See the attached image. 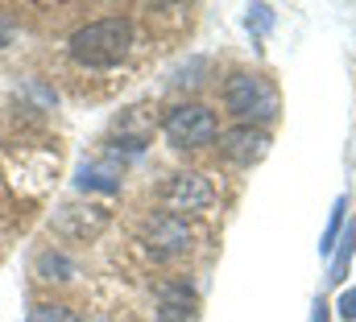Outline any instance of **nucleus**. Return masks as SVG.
Here are the masks:
<instances>
[{"mask_svg":"<svg viewBox=\"0 0 356 322\" xmlns=\"http://www.w3.org/2000/svg\"><path fill=\"white\" fill-rule=\"evenodd\" d=\"M133 50V21L129 17H99V21H88L71 33L67 42V54L88 67V71H112L129 58Z\"/></svg>","mask_w":356,"mask_h":322,"instance_id":"nucleus-1","label":"nucleus"},{"mask_svg":"<svg viewBox=\"0 0 356 322\" xmlns=\"http://www.w3.org/2000/svg\"><path fill=\"white\" fill-rule=\"evenodd\" d=\"M224 108L241 124H269L277 116V87L257 71H232L224 79Z\"/></svg>","mask_w":356,"mask_h":322,"instance_id":"nucleus-2","label":"nucleus"},{"mask_svg":"<svg viewBox=\"0 0 356 322\" xmlns=\"http://www.w3.org/2000/svg\"><path fill=\"white\" fill-rule=\"evenodd\" d=\"M162 133L175 149H207L220 137V120L207 103H175L162 116Z\"/></svg>","mask_w":356,"mask_h":322,"instance_id":"nucleus-3","label":"nucleus"},{"mask_svg":"<svg viewBox=\"0 0 356 322\" xmlns=\"http://www.w3.org/2000/svg\"><path fill=\"white\" fill-rule=\"evenodd\" d=\"M137 240L154 260H170V256H182L191 248V223L175 211H154L137 228Z\"/></svg>","mask_w":356,"mask_h":322,"instance_id":"nucleus-4","label":"nucleus"},{"mask_svg":"<svg viewBox=\"0 0 356 322\" xmlns=\"http://www.w3.org/2000/svg\"><path fill=\"white\" fill-rule=\"evenodd\" d=\"M162 198H166V207L170 211H207L211 203H216V186H211V178H203L199 169H175L166 182H162Z\"/></svg>","mask_w":356,"mask_h":322,"instance_id":"nucleus-5","label":"nucleus"},{"mask_svg":"<svg viewBox=\"0 0 356 322\" xmlns=\"http://www.w3.org/2000/svg\"><path fill=\"white\" fill-rule=\"evenodd\" d=\"M108 228V211L99 203H67L54 211V232L67 240H95Z\"/></svg>","mask_w":356,"mask_h":322,"instance_id":"nucleus-6","label":"nucleus"},{"mask_svg":"<svg viewBox=\"0 0 356 322\" xmlns=\"http://www.w3.org/2000/svg\"><path fill=\"white\" fill-rule=\"evenodd\" d=\"M220 153L236 165H253L269 153V133L257 124H236V128L220 133Z\"/></svg>","mask_w":356,"mask_h":322,"instance_id":"nucleus-7","label":"nucleus"},{"mask_svg":"<svg viewBox=\"0 0 356 322\" xmlns=\"http://www.w3.org/2000/svg\"><path fill=\"white\" fill-rule=\"evenodd\" d=\"M195 289L191 281H162L158 285V322H191L195 319Z\"/></svg>","mask_w":356,"mask_h":322,"instance_id":"nucleus-8","label":"nucleus"},{"mask_svg":"<svg viewBox=\"0 0 356 322\" xmlns=\"http://www.w3.org/2000/svg\"><path fill=\"white\" fill-rule=\"evenodd\" d=\"M120 161L112 158H95V161H83L79 173H75V186L79 190H95V194H116L120 190Z\"/></svg>","mask_w":356,"mask_h":322,"instance_id":"nucleus-9","label":"nucleus"},{"mask_svg":"<svg viewBox=\"0 0 356 322\" xmlns=\"http://www.w3.org/2000/svg\"><path fill=\"white\" fill-rule=\"evenodd\" d=\"M38 277L42 281H71L75 277V260L63 252V248H46L38 256Z\"/></svg>","mask_w":356,"mask_h":322,"instance_id":"nucleus-10","label":"nucleus"},{"mask_svg":"<svg viewBox=\"0 0 356 322\" xmlns=\"http://www.w3.org/2000/svg\"><path fill=\"white\" fill-rule=\"evenodd\" d=\"M353 244H356V223H344L340 244L332 248V252H336V256H332V273H327V281H332V285H340V281H344V273H348V264H353Z\"/></svg>","mask_w":356,"mask_h":322,"instance_id":"nucleus-11","label":"nucleus"},{"mask_svg":"<svg viewBox=\"0 0 356 322\" xmlns=\"http://www.w3.org/2000/svg\"><path fill=\"white\" fill-rule=\"evenodd\" d=\"M25 322H83V319H79V310L67 306V302H33L29 314H25Z\"/></svg>","mask_w":356,"mask_h":322,"instance_id":"nucleus-12","label":"nucleus"},{"mask_svg":"<svg viewBox=\"0 0 356 322\" xmlns=\"http://www.w3.org/2000/svg\"><path fill=\"white\" fill-rule=\"evenodd\" d=\"M344 211H348V203L336 198V203H332V215H327V228H323V236H319V252H323V256H332V248H336L340 232H344Z\"/></svg>","mask_w":356,"mask_h":322,"instance_id":"nucleus-13","label":"nucleus"},{"mask_svg":"<svg viewBox=\"0 0 356 322\" xmlns=\"http://www.w3.org/2000/svg\"><path fill=\"white\" fill-rule=\"evenodd\" d=\"M336 314H340L344 322H356V285L340 294V302H336Z\"/></svg>","mask_w":356,"mask_h":322,"instance_id":"nucleus-14","label":"nucleus"},{"mask_svg":"<svg viewBox=\"0 0 356 322\" xmlns=\"http://www.w3.org/2000/svg\"><path fill=\"white\" fill-rule=\"evenodd\" d=\"M13 33H17V25H13V17H8V12L0 8V50H4V46L13 42Z\"/></svg>","mask_w":356,"mask_h":322,"instance_id":"nucleus-15","label":"nucleus"},{"mask_svg":"<svg viewBox=\"0 0 356 322\" xmlns=\"http://www.w3.org/2000/svg\"><path fill=\"white\" fill-rule=\"evenodd\" d=\"M327 314H332V310H327L323 302H315V310H311V322H332Z\"/></svg>","mask_w":356,"mask_h":322,"instance_id":"nucleus-16","label":"nucleus"}]
</instances>
